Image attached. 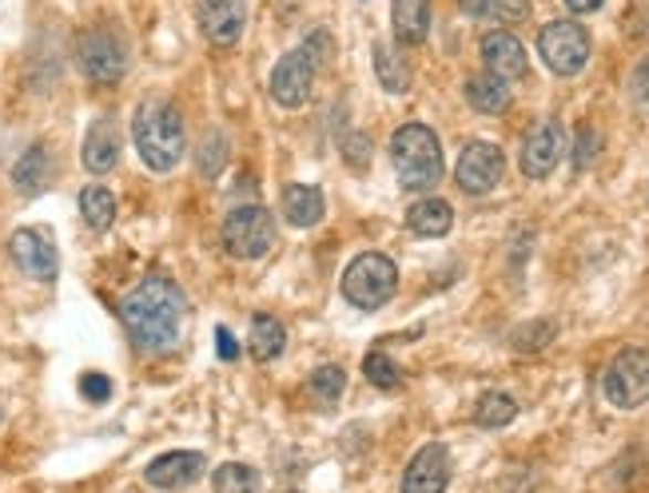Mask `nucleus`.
<instances>
[{
	"mask_svg": "<svg viewBox=\"0 0 649 493\" xmlns=\"http://www.w3.org/2000/svg\"><path fill=\"white\" fill-rule=\"evenodd\" d=\"M390 20H395V36L402 44H422L430 32V0H395Z\"/></svg>",
	"mask_w": 649,
	"mask_h": 493,
	"instance_id": "obj_23",
	"label": "nucleus"
},
{
	"mask_svg": "<svg viewBox=\"0 0 649 493\" xmlns=\"http://www.w3.org/2000/svg\"><path fill=\"white\" fill-rule=\"evenodd\" d=\"M390 159L402 191H430L442 179V144L427 124H402L390 136Z\"/></svg>",
	"mask_w": 649,
	"mask_h": 493,
	"instance_id": "obj_3",
	"label": "nucleus"
},
{
	"mask_svg": "<svg viewBox=\"0 0 649 493\" xmlns=\"http://www.w3.org/2000/svg\"><path fill=\"white\" fill-rule=\"evenodd\" d=\"M375 76H379V84L390 96H402L410 88V69L395 44H375Z\"/></svg>",
	"mask_w": 649,
	"mask_h": 493,
	"instance_id": "obj_24",
	"label": "nucleus"
},
{
	"mask_svg": "<svg viewBox=\"0 0 649 493\" xmlns=\"http://www.w3.org/2000/svg\"><path fill=\"white\" fill-rule=\"evenodd\" d=\"M598 148H601V136L589 128V124H582V128H578V144H574V168L586 171L589 164H594V156H598Z\"/></svg>",
	"mask_w": 649,
	"mask_h": 493,
	"instance_id": "obj_33",
	"label": "nucleus"
},
{
	"mask_svg": "<svg viewBox=\"0 0 649 493\" xmlns=\"http://www.w3.org/2000/svg\"><path fill=\"white\" fill-rule=\"evenodd\" d=\"M275 243V219L268 208H235L223 219V246L231 259H263Z\"/></svg>",
	"mask_w": 649,
	"mask_h": 493,
	"instance_id": "obj_8",
	"label": "nucleus"
},
{
	"mask_svg": "<svg viewBox=\"0 0 649 493\" xmlns=\"http://www.w3.org/2000/svg\"><path fill=\"white\" fill-rule=\"evenodd\" d=\"M558 335V326L549 323V318H534V323L530 326H522V331H514V346H519V350H542V346L549 343V338Z\"/></svg>",
	"mask_w": 649,
	"mask_h": 493,
	"instance_id": "obj_31",
	"label": "nucleus"
},
{
	"mask_svg": "<svg viewBox=\"0 0 649 493\" xmlns=\"http://www.w3.org/2000/svg\"><path fill=\"white\" fill-rule=\"evenodd\" d=\"M132 139H136V151L148 164L151 171H171L184 159L188 148V132H184V116L171 108L168 99L151 96L144 99L136 116H132Z\"/></svg>",
	"mask_w": 649,
	"mask_h": 493,
	"instance_id": "obj_2",
	"label": "nucleus"
},
{
	"mask_svg": "<svg viewBox=\"0 0 649 493\" xmlns=\"http://www.w3.org/2000/svg\"><path fill=\"white\" fill-rule=\"evenodd\" d=\"M450 450L442 442H427L402 470V493H447Z\"/></svg>",
	"mask_w": 649,
	"mask_h": 493,
	"instance_id": "obj_12",
	"label": "nucleus"
},
{
	"mask_svg": "<svg viewBox=\"0 0 649 493\" xmlns=\"http://www.w3.org/2000/svg\"><path fill=\"white\" fill-rule=\"evenodd\" d=\"M467 104L482 116H502L510 112V80L494 76V72H482V76L467 80Z\"/></svg>",
	"mask_w": 649,
	"mask_h": 493,
	"instance_id": "obj_19",
	"label": "nucleus"
},
{
	"mask_svg": "<svg viewBox=\"0 0 649 493\" xmlns=\"http://www.w3.org/2000/svg\"><path fill=\"white\" fill-rule=\"evenodd\" d=\"M223 156H228V139H223V132H208V139H203V148H200L203 176H216V171L223 168Z\"/></svg>",
	"mask_w": 649,
	"mask_h": 493,
	"instance_id": "obj_32",
	"label": "nucleus"
},
{
	"mask_svg": "<svg viewBox=\"0 0 649 493\" xmlns=\"http://www.w3.org/2000/svg\"><path fill=\"white\" fill-rule=\"evenodd\" d=\"M81 216L92 231H108L116 223V196L104 183H88L81 191Z\"/></svg>",
	"mask_w": 649,
	"mask_h": 493,
	"instance_id": "obj_25",
	"label": "nucleus"
},
{
	"mask_svg": "<svg viewBox=\"0 0 649 493\" xmlns=\"http://www.w3.org/2000/svg\"><path fill=\"white\" fill-rule=\"evenodd\" d=\"M502 171H506V156H502L499 144H490V139H474L467 144L454 164V183H459L467 196H486V191L499 188Z\"/></svg>",
	"mask_w": 649,
	"mask_h": 493,
	"instance_id": "obj_10",
	"label": "nucleus"
},
{
	"mask_svg": "<svg viewBox=\"0 0 649 493\" xmlns=\"http://www.w3.org/2000/svg\"><path fill=\"white\" fill-rule=\"evenodd\" d=\"M196 17H200L203 36L211 44H220V49L235 44L243 36V29H248V4L243 0H200Z\"/></svg>",
	"mask_w": 649,
	"mask_h": 493,
	"instance_id": "obj_14",
	"label": "nucleus"
},
{
	"mask_svg": "<svg viewBox=\"0 0 649 493\" xmlns=\"http://www.w3.org/2000/svg\"><path fill=\"white\" fill-rule=\"evenodd\" d=\"M407 228L419 239H442L450 228H454V208L447 199H419L415 208L407 211Z\"/></svg>",
	"mask_w": 649,
	"mask_h": 493,
	"instance_id": "obj_20",
	"label": "nucleus"
},
{
	"mask_svg": "<svg viewBox=\"0 0 649 493\" xmlns=\"http://www.w3.org/2000/svg\"><path fill=\"white\" fill-rule=\"evenodd\" d=\"M211 490L216 493H263V478L255 465L223 462L220 470L211 474Z\"/></svg>",
	"mask_w": 649,
	"mask_h": 493,
	"instance_id": "obj_27",
	"label": "nucleus"
},
{
	"mask_svg": "<svg viewBox=\"0 0 649 493\" xmlns=\"http://www.w3.org/2000/svg\"><path fill=\"white\" fill-rule=\"evenodd\" d=\"M216 343H220V358H223V363H235V358H240V343L231 338L228 326H216Z\"/></svg>",
	"mask_w": 649,
	"mask_h": 493,
	"instance_id": "obj_36",
	"label": "nucleus"
},
{
	"mask_svg": "<svg viewBox=\"0 0 649 493\" xmlns=\"http://www.w3.org/2000/svg\"><path fill=\"white\" fill-rule=\"evenodd\" d=\"M283 219L291 228H320L323 211H327V199H323L320 188H307V183H291L283 188Z\"/></svg>",
	"mask_w": 649,
	"mask_h": 493,
	"instance_id": "obj_18",
	"label": "nucleus"
},
{
	"mask_svg": "<svg viewBox=\"0 0 649 493\" xmlns=\"http://www.w3.org/2000/svg\"><path fill=\"white\" fill-rule=\"evenodd\" d=\"M81 159L92 176H108L121 164V128H116V119H96L92 124L88 136H84Z\"/></svg>",
	"mask_w": 649,
	"mask_h": 493,
	"instance_id": "obj_17",
	"label": "nucleus"
},
{
	"mask_svg": "<svg viewBox=\"0 0 649 493\" xmlns=\"http://www.w3.org/2000/svg\"><path fill=\"white\" fill-rule=\"evenodd\" d=\"M459 9L474 20H499V24H519L530 17V0H459Z\"/></svg>",
	"mask_w": 649,
	"mask_h": 493,
	"instance_id": "obj_26",
	"label": "nucleus"
},
{
	"mask_svg": "<svg viewBox=\"0 0 649 493\" xmlns=\"http://www.w3.org/2000/svg\"><path fill=\"white\" fill-rule=\"evenodd\" d=\"M307 390H311V398L323 406V410L339 406L343 390H347V375H343V366H335V363L315 366V370H311V378H307Z\"/></svg>",
	"mask_w": 649,
	"mask_h": 493,
	"instance_id": "obj_28",
	"label": "nucleus"
},
{
	"mask_svg": "<svg viewBox=\"0 0 649 493\" xmlns=\"http://www.w3.org/2000/svg\"><path fill=\"white\" fill-rule=\"evenodd\" d=\"M327 60H331L327 32L307 36L300 49L287 52V56L275 64V72H271V99H275L280 108H303L311 88H315V76H320V69Z\"/></svg>",
	"mask_w": 649,
	"mask_h": 493,
	"instance_id": "obj_4",
	"label": "nucleus"
},
{
	"mask_svg": "<svg viewBox=\"0 0 649 493\" xmlns=\"http://www.w3.org/2000/svg\"><path fill=\"white\" fill-rule=\"evenodd\" d=\"M9 255L29 279H41V283L56 279V246H52V239L44 235V231H36V228L12 231Z\"/></svg>",
	"mask_w": 649,
	"mask_h": 493,
	"instance_id": "obj_13",
	"label": "nucleus"
},
{
	"mask_svg": "<svg viewBox=\"0 0 649 493\" xmlns=\"http://www.w3.org/2000/svg\"><path fill=\"white\" fill-rule=\"evenodd\" d=\"M363 375H367L370 386H379V390H399V382H402L399 366L390 363V355H383V350H370V355L363 358Z\"/></svg>",
	"mask_w": 649,
	"mask_h": 493,
	"instance_id": "obj_30",
	"label": "nucleus"
},
{
	"mask_svg": "<svg viewBox=\"0 0 649 493\" xmlns=\"http://www.w3.org/2000/svg\"><path fill=\"white\" fill-rule=\"evenodd\" d=\"M49 179H52L49 148H44V144H32V148L17 159V168H12V183H17L21 196H41V191L49 188Z\"/></svg>",
	"mask_w": 649,
	"mask_h": 493,
	"instance_id": "obj_21",
	"label": "nucleus"
},
{
	"mask_svg": "<svg viewBox=\"0 0 649 493\" xmlns=\"http://www.w3.org/2000/svg\"><path fill=\"white\" fill-rule=\"evenodd\" d=\"M479 52L486 72H494L502 80H519L526 72V49H522V40L514 32H486Z\"/></svg>",
	"mask_w": 649,
	"mask_h": 493,
	"instance_id": "obj_16",
	"label": "nucleus"
},
{
	"mask_svg": "<svg viewBox=\"0 0 649 493\" xmlns=\"http://www.w3.org/2000/svg\"><path fill=\"white\" fill-rule=\"evenodd\" d=\"M203 474H208V458L196 454V450H171L144 470L148 485H156V490H184V485L200 482Z\"/></svg>",
	"mask_w": 649,
	"mask_h": 493,
	"instance_id": "obj_15",
	"label": "nucleus"
},
{
	"mask_svg": "<svg viewBox=\"0 0 649 493\" xmlns=\"http://www.w3.org/2000/svg\"><path fill=\"white\" fill-rule=\"evenodd\" d=\"M538 56L554 76H578L589 60V32L578 20H554L538 32Z\"/></svg>",
	"mask_w": 649,
	"mask_h": 493,
	"instance_id": "obj_7",
	"label": "nucleus"
},
{
	"mask_svg": "<svg viewBox=\"0 0 649 493\" xmlns=\"http://www.w3.org/2000/svg\"><path fill=\"white\" fill-rule=\"evenodd\" d=\"M76 64L92 84H116V80L128 72V52L112 32L92 29L76 40Z\"/></svg>",
	"mask_w": 649,
	"mask_h": 493,
	"instance_id": "obj_9",
	"label": "nucleus"
},
{
	"mask_svg": "<svg viewBox=\"0 0 649 493\" xmlns=\"http://www.w3.org/2000/svg\"><path fill=\"white\" fill-rule=\"evenodd\" d=\"M601 395L618 410H638L641 402H649V350L641 346L618 350L601 375Z\"/></svg>",
	"mask_w": 649,
	"mask_h": 493,
	"instance_id": "obj_6",
	"label": "nucleus"
},
{
	"mask_svg": "<svg viewBox=\"0 0 649 493\" xmlns=\"http://www.w3.org/2000/svg\"><path fill=\"white\" fill-rule=\"evenodd\" d=\"M287 346V326L271 315H255L251 318V335H248V350L255 363H271V358L283 355Z\"/></svg>",
	"mask_w": 649,
	"mask_h": 493,
	"instance_id": "obj_22",
	"label": "nucleus"
},
{
	"mask_svg": "<svg viewBox=\"0 0 649 493\" xmlns=\"http://www.w3.org/2000/svg\"><path fill=\"white\" fill-rule=\"evenodd\" d=\"M519 418V402L510 395H502V390H486V395L479 398V406H474V422L482 426V430H502V426H510Z\"/></svg>",
	"mask_w": 649,
	"mask_h": 493,
	"instance_id": "obj_29",
	"label": "nucleus"
},
{
	"mask_svg": "<svg viewBox=\"0 0 649 493\" xmlns=\"http://www.w3.org/2000/svg\"><path fill=\"white\" fill-rule=\"evenodd\" d=\"M562 4H566V9L574 12V17H586V12H598L601 4H606V0H562Z\"/></svg>",
	"mask_w": 649,
	"mask_h": 493,
	"instance_id": "obj_38",
	"label": "nucleus"
},
{
	"mask_svg": "<svg viewBox=\"0 0 649 493\" xmlns=\"http://www.w3.org/2000/svg\"><path fill=\"white\" fill-rule=\"evenodd\" d=\"M81 395L88 398V402H108V398H112L108 375H84L81 378Z\"/></svg>",
	"mask_w": 649,
	"mask_h": 493,
	"instance_id": "obj_35",
	"label": "nucleus"
},
{
	"mask_svg": "<svg viewBox=\"0 0 649 493\" xmlns=\"http://www.w3.org/2000/svg\"><path fill=\"white\" fill-rule=\"evenodd\" d=\"M629 96H634V104H638L641 112H649V56L641 60L638 69H634V76H629Z\"/></svg>",
	"mask_w": 649,
	"mask_h": 493,
	"instance_id": "obj_34",
	"label": "nucleus"
},
{
	"mask_svg": "<svg viewBox=\"0 0 649 493\" xmlns=\"http://www.w3.org/2000/svg\"><path fill=\"white\" fill-rule=\"evenodd\" d=\"M367 151H370L367 136H359V132H355V136L347 139V156H350V164H355V168H363V164H367Z\"/></svg>",
	"mask_w": 649,
	"mask_h": 493,
	"instance_id": "obj_37",
	"label": "nucleus"
},
{
	"mask_svg": "<svg viewBox=\"0 0 649 493\" xmlns=\"http://www.w3.org/2000/svg\"><path fill=\"white\" fill-rule=\"evenodd\" d=\"M562 148H566V132H562L558 119H542L538 128H530V136L522 139V156L519 168L526 179H546L549 171L558 168Z\"/></svg>",
	"mask_w": 649,
	"mask_h": 493,
	"instance_id": "obj_11",
	"label": "nucleus"
},
{
	"mask_svg": "<svg viewBox=\"0 0 649 493\" xmlns=\"http://www.w3.org/2000/svg\"><path fill=\"white\" fill-rule=\"evenodd\" d=\"M399 286V266L390 263L383 251H363L350 259V266L343 271V298L359 311H379L395 298Z\"/></svg>",
	"mask_w": 649,
	"mask_h": 493,
	"instance_id": "obj_5",
	"label": "nucleus"
},
{
	"mask_svg": "<svg viewBox=\"0 0 649 493\" xmlns=\"http://www.w3.org/2000/svg\"><path fill=\"white\" fill-rule=\"evenodd\" d=\"M121 318L128 326L132 343L144 355H171L184 338V318H188V298L171 279L148 275L136 291H128L121 303Z\"/></svg>",
	"mask_w": 649,
	"mask_h": 493,
	"instance_id": "obj_1",
	"label": "nucleus"
}]
</instances>
